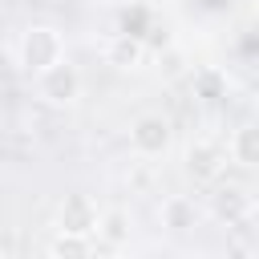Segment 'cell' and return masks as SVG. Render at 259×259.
Returning <instances> with one entry per match:
<instances>
[{"label": "cell", "instance_id": "cell-9", "mask_svg": "<svg viewBox=\"0 0 259 259\" xmlns=\"http://www.w3.org/2000/svg\"><path fill=\"white\" fill-rule=\"evenodd\" d=\"M93 239L101 247H125L134 239V214L125 206H105L97 210V227H93Z\"/></svg>", "mask_w": 259, "mask_h": 259}, {"label": "cell", "instance_id": "cell-5", "mask_svg": "<svg viewBox=\"0 0 259 259\" xmlns=\"http://www.w3.org/2000/svg\"><path fill=\"white\" fill-rule=\"evenodd\" d=\"M251 214H255V194H251L247 186L227 182V186H219V190L210 194V219H214V223H223V227H243V223H251Z\"/></svg>", "mask_w": 259, "mask_h": 259}, {"label": "cell", "instance_id": "cell-10", "mask_svg": "<svg viewBox=\"0 0 259 259\" xmlns=\"http://www.w3.org/2000/svg\"><path fill=\"white\" fill-rule=\"evenodd\" d=\"M227 162H235V166H243V170H255V166H259V130H255L251 121H243V125L231 134V142H227Z\"/></svg>", "mask_w": 259, "mask_h": 259}, {"label": "cell", "instance_id": "cell-13", "mask_svg": "<svg viewBox=\"0 0 259 259\" xmlns=\"http://www.w3.org/2000/svg\"><path fill=\"white\" fill-rule=\"evenodd\" d=\"M81 4H89V8H113L117 0H81Z\"/></svg>", "mask_w": 259, "mask_h": 259}, {"label": "cell", "instance_id": "cell-7", "mask_svg": "<svg viewBox=\"0 0 259 259\" xmlns=\"http://www.w3.org/2000/svg\"><path fill=\"white\" fill-rule=\"evenodd\" d=\"M158 223L166 235H194L202 227V206L186 194H166L158 206Z\"/></svg>", "mask_w": 259, "mask_h": 259}, {"label": "cell", "instance_id": "cell-15", "mask_svg": "<svg viewBox=\"0 0 259 259\" xmlns=\"http://www.w3.org/2000/svg\"><path fill=\"white\" fill-rule=\"evenodd\" d=\"M20 4H36V0H20Z\"/></svg>", "mask_w": 259, "mask_h": 259}, {"label": "cell", "instance_id": "cell-1", "mask_svg": "<svg viewBox=\"0 0 259 259\" xmlns=\"http://www.w3.org/2000/svg\"><path fill=\"white\" fill-rule=\"evenodd\" d=\"M12 49H16L20 73L36 77V73H45L49 65H57V61L65 57V32H61L57 24H49V20H36V24H28V28L20 32V40H16Z\"/></svg>", "mask_w": 259, "mask_h": 259}, {"label": "cell", "instance_id": "cell-3", "mask_svg": "<svg viewBox=\"0 0 259 259\" xmlns=\"http://www.w3.org/2000/svg\"><path fill=\"white\" fill-rule=\"evenodd\" d=\"M174 146V130L162 113H138L130 121V150L138 158H166Z\"/></svg>", "mask_w": 259, "mask_h": 259}, {"label": "cell", "instance_id": "cell-4", "mask_svg": "<svg viewBox=\"0 0 259 259\" xmlns=\"http://www.w3.org/2000/svg\"><path fill=\"white\" fill-rule=\"evenodd\" d=\"M182 170H186V178H194V182H219L223 170H227V146H219L214 138H194V142H186V150H182Z\"/></svg>", "mask_w": 259, "mask_h": 259}, {"label": "cell", "instance_id": "cell-12", "mask_svg": "<svg viewBox=\"0 0 259 259\" xmlns=\"http://www.w3.org/2000/svg\"><path fill=\"white\" fill-rule=\"evenodd\" d=\"M20 77V65H16V49L12 45H0V89L12 85Z\"/></svg>", "mask_w": 259, "mask_h": 259}, {"label": "cell", "instance_id": "cell-11", "mask_svg": "<svg viewBox=\"0 0 259 259\" xmlns=\"http://www.w3.org/2000/svg\"><path fill=\"white\" fill-rule=\"evenodd\" d=\"M89 251H93V235L57 231V235L49 239V255H57V259H81V255H89Z\"/></svg>", "mask_w": 259, "mask_h": 259}, {"label": "cell", "instance_id": "cell-2", "mask_svg": "<svg viewBox=\"0 0 259 259\" xmlns=\"http://www.w3.org/2000/svg\"><path fill=\"white\" fill-rule=\"evenodd\" d=\"M81 89H85L81 69H77L69 57H61V61L49 65L45 73H36V97H40L45 105H53V109L77 105V101H81Z\"/></svg>", "mask_w": 259, "mask_h": 259}, {"label": "cell", "instance_id": "cell-8", "mask_svg": "<svg viewBox=\"0 0 259 259\" xmlns=\"http://www.w3.org/2000/svg\"><path fill=\"white\" fill-rule=\"evenodd\" d=\"M101 57H105V65L117 69V73H138V69L146 65V45H142V36H134V32H113V36H105Z\"/></svg>", "mask_w": 259, "mask_h": 259}, {"label": "cell", "instance_id": "cell-6", "mask_svg": "<svg viewBox=\"0 0 259 259\" xmlns=\"http://www.w3.org/2000/svg\"><path fill=\"white\" fill-rule=\"evenodd\" d=\"M97 202L85 194V190H73V194H65L61 198V206H57V231H69V235H93V227H97Z\"/></svg>", "mask_w": 259, "mask_h": 259}, {"label": "cell", "instance_id": "cell-14", "mask_svg": "<svg viewBox=\"0 0 259 259\" xmlns=\"http://www.w3.org/2000/svg\"><path fill=\"white\" fill-rule=\"evenodd\" d=\"M0 178H4V158H0Z\"/></svg>", "mask_w": 259, "mask_h": 259}, {"label": "cell", "instance_id": "cell-16", "mask_svg": "<svg viewBox=\"0 0 259 259\" xmlns=\"http://www.w3.org/2000/svg\"><path fill=\"white\" fill-rule=\"evenodd\" d=\"M0 255H4V243H0Z\"/></svg>", "mask_w": 259, "mask_h": 259}]
</instances>
